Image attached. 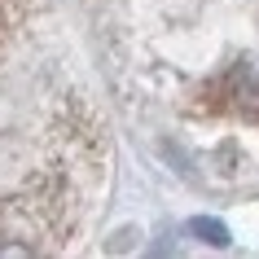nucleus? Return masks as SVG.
<instances>
[{"instance_id":"f257e3e1","label":"nucleus","mask_w":259,"mask_h":259,"mask_svg":"<svg viewBox=\"0 0 259 259\" xmlns=\"http://www.w3.org/2000/svg\"><path fill=\"white\" fill-rule=\"evenodd\" d=\"M189 233L198 242H206V246H229V224H220V220H211V215H193Z\"/></svg>"}]
</instances>
